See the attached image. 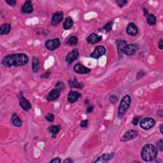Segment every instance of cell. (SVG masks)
<instances>
[{
  "label": "cell",
  "instance_id": "obj_1",
  "mask_svg": "<svg viewBox=\"0 0 163 163\" xmlns=\"http://www.w3.org/2000/svg\"><path fill=\"white\" fill-rule=\"evenodd\" d=\"M29 58L27 55L24 54H15L8 55L3 59L2 64L6 67L21 66L26 65Z\"/></svg>",
  "mask_w": 163,
  "mask_h": 163
},
{
  "label": "cell",
  "instance_id": "obj_2",
  "mask_svg": "<svg viewBox=\"0 0 163 163\" xmlns=\"http://www.w3.org/2000/svg\"><path fill=\"white\" fill-rule=\"evenodd\" d=\"M158 148L152 145V144H147L143 147L141 152V157L143 161L150 162L154 160L158 155Z\"/></svg>",
  "mask_w": 163,
  "mask_h": 163
},
{
  "label": "cell",
  "instance_id": "obj_3",
  "mask_svg": "<svg viewBox=\"0 0 163 163\" xmlns=\"http://www.w3.org/2000/svg\"><path fill=\"white\" fill-rule=\"evenodd\" d=\"M131 103V98L129 95H126L122 99L118 108V117L121 119L124 117L126 112L129 108Z\"/></svg>",
  "mask_w": 163,
  "mask_h": 163
},
{
  "label": "cell",
  "instance_id": "obj_4",
  "mask_svg": "<svg viewBox=\"0 0 163 163\" xmlns=\"http://www.w3.org/2000/svg\"><path fill=\"white\" fill-rule=\"evenodd\" d=\"M139 136L138 131L135 129H130L127 131L126 133L124 134V135L122 136L121 141L124 142H129L132 140L136 138V137Z\"/></svg>",
  "mask_w": 163,
  "mask_h": 163
},
{
  "label": "cell",
  "instance_id": "obj_5",
  "mask_svg": "<svg viewBox=\"0 0 163 163\" xmlns=\"http://www.w3.org/2000/svg\"><path fill=\"white\" fill-rule=\"evenodd\" d=\"M155 124V121L153 118L147 117L143 118L140 122V126L142 129L145 130H148L151 129L152 127L154 126Z\"/></svg>",
  "mask_w": 163,
  "mask_h": 163
},
{
  "label": "cell",
  "instance_id": "obj_6",
  "mask_svg": "<svg viewBox=\"0 0 163 163\" xmlns=\"http://www.w3.org/2000/svg\"><path fill=\"white\" fill-rule=\"evenodd\" d=\"M61 42L58 38H54L52 40H49L45 42L46 48L50 51H54L57 49L60 46Z\"/></svg>",
  "mask_w": 163,
  "mask_h": 163
},
{
  "label": "cell",
  "instance_id": "obj_7",
  "mask_svg": "<svg viewBox=\"0 0 163 163\" xmlns=\"http://www.w3.org/2000/svg\"><path fill=\"white\" fill-rule=\"evenodd\" d=\"M106 54V49L103 46H98L97 47L95 48V51L90 54V56L92 58L95 59H99L101 58V56L104 55Z\"/></svg>",
  "mask_w": 163,
  "mask_h": 163
},
{
  "label": "cell",
  "instance_id": "obj_8",
  "mask_svg": "<svg viewBox=\"0 0 163 163\" xmlns=\"http://www.w3.org/2000/svg\"><path fill=\"white\" fill-rule=\"evenodd\" d=\"M73 70L75 73L78 74H88L91 71L90 68L86 67L85 66L80 63H77L75 64L73 68Z\"/></svg>",
  "mask_w": 163,
  "mask_h": 163
},
{
  "label": "cell",
  "instance_id": "obj_9",
  "mask_svg": "<svg viewBox=\"0 0 163 163\" xmlns=\"http://www.w3.org/2000/svg\"><path fill=\"white\" fill-rule=\"evenodd\" d=\"M78 57H79V52H78V50L76 49H73V51H71L67 55L66 58V62L68 64H70L73 61L77 60Z\"/></svg>",
  "mask_w": 163,
  "mask_h": 163
},
{
  "label": "cell",
  "instance_id": "obj_10",
  "mask_svg": "<svg viewBox=\"0 0 163 163\" xmlns=\"http://www.w3.org/2000/svg\"><path fill=\"white\" fill-rule=\"evenodd\" d=\"M19 103L22 108L25 111H28L31 108V103L26 98H24L23 95H22V93L19 96Z\"/></svg>",
  "mask_w": 163,
  "mask_h": 163
},
{
  "label": "cell",
  "instance_id": "obj_11",
  "mask_svg": "<svg viewBox=\"0 0 163 163\" xmlns=\"http://www.w3.org/2000/svg\"><path fill=\"white\" fill-rule=\"evenodd\" d=\"M63 18V13L62 12H56L52 16L51 24L52 26H58V25L61 23V21Z\"/></svg>",
  "mask_w": 163,
  "mask_h": 163
},
{
  "label": "cell",
  "instance_id": "obj_12",
  "mask_svg": "<svg viewBox=\"0 0 163 163\" xmlns=\"http://www.w3.org/2000/svg\"><path fill=\"white\" fill-rule=\"evenodd\" d=\"M137 50L138 45L136 44H129L125 47L124 53L127 55H133L135 54Z\"/></svg>",
  "mask_w": 163,
  "mask_h": 163
},
{
  "label": "cell",
  "instance_id": "obj_13",
  "mask_svg": "<svg viewBox=\"0 0 163 163\" xmlns=\"http://www.w3.org/2000/svg\"><path fill=\"white\" fill-rule=\"evenodd\" d=\"M60 90H59L57 89H52L51 92H49L47 97V99L49 101H54V100L57 99L59 96H60Z\"/></svg>",
  "mask_w": 163,
  "mask_h": 163
},
{
  "label": "cell",
  "instance_id": "obj_14",
  "mask_svg": "<svg viewBox=\"0 0 163 163\" xmlns=\"http://www.w3.org/2000/svg\"><path fill=\"white\" fill-rule=\"evenodd\" d=\"M126 32L129 35L134 36H136L138 33V27L135 24L133 23H130L128 24L126 28Z\"/></svg>",
  "mask_w": 163,
  "mask_h": 163
},
{
  "label": "cell",
  "instance_id": "obj_15",
  "mask_svg": "<svg viewBox=\"0 0 163 163\" xmlns=\"http://www.w3.org/2000/svg\"><path fill=\"white\" fill-rule=\"evenodd\" d=\"M82 96V95L77 91H70L68 96V101L70 103L76 102L77 100Z\"/></svg>",
  "mask_w": 163,
  "mask_h": 163
},
{
  "label": "cell",
  "instance_id": "obj_16",
  "mask_svg": "<svg viewBox=\"0 0 163 163\" xmlns=\"http://www.w3.org/2000/svg\"><path fill=\"white\" fill-rule=\"evenodd\" d=\"M102 40V36L98 35V34L92 33L88 36L87 39V42L90 44H95L98 42H99Z\"/></svg>",
  "mask_w": 163,
  "mask_h": 163
},
{
  "label": "cell",
  "instance_id": "obj_17",
  "mask_svg": "<svg viewBox=\"0 0 163 163\" xmlns=\"http://www.w3.org/2000/svg\"><path fill=\"white\" fill-rule=\"evenodd\" d=\"M114 156V153H105V154H103L101 156H99L98 158V159H96L95 161V162H108L109 161H110L112 159H113Z\"/></svg>",
  "mask_w": 163,
  "mask_h": 163
},
{
  "label": "cell",
  "instance_id": "obj_18",
  "mask_svg": "<svg viewBox=\"0 0 163 163\" xmlns=\"http://www.w3.org/2000/svg\"><path fill=\"white\" fill-rule=\"evenodd\" d=\"M116 45H117V49L118 54L121 55L124 53V49L127 44L126 40H118L116 41Z\"/></svg>",
  "mask_w": 163,
  "mask_h": 163
},
{
  "label": "cell",
  "instance_id": "obj_19",
  "mask_svg": "<svg viewBox=\"0 0 163 163\" xmlns=\"http://www.w3.org/2000/svg\"><path fill=\"white\" fill-rule=\"evenodd\" d=\"M21 10L24 12V13H26V14L32 13L33 11L32 2H31V1H26L23 5V7H22Z\"/></svg>",
  "mask_w": 163,
  "mask_h": 163
},
{
  "label": "cell",
  "instance_id": "obj_20",
  "mask_svg": "<svg viewBox=\"0 0 163 163\" xmlns=\"http://www.w3.org/2000/svg\"><path fill=\"white\" fill-rule=\"evenodd\" d=\"M11 121L15 127H21L23 126V121L17 114H13L11 117Z\"/></svg>",
  "mask_w": 163,
  "mask_h": 163
},
{
  "label": "cell",
  "instance_id": "obj_21",
  "mask_svg": "<svg viewBox=\"0 0 163 163\" xmlns=\"http://www.w3.org/2000/svg\"><path fill=\"white\" fill-rule=\"evenodd\" d=\"M11 30V25L9 24H3L0 27V34L3 35V34H7L10 32Z\"/></svg>",
  "mask_w": 163,
  "mask_h": 163
},
{
  "label": "cell",
  "instance_id": "obj_22",
  "mask_svg": "<svg viewBox=\"0 0 163 163\" xmlns=\"http://www.w3.org/2000/svg\"><path fill=\"white\" fill-rule=\"evenodd\" d=\"M40 67L39 59L36 57H34L32 60V70L34 73H37Z\"/></svg>",
  "mask_w": 163,
  "mask_h": 163
},
{
  "label": "cell",
  "instance_id": "obj_23",
  "mask_svg": "<svg viewBox=\"0 0 163 163\" xmlns=\"http://www.w3.org/2000/svg\"><path fill=\"white\" fill-rule=\"evenodd\" d=\"M69 85L71 87H75V88L78 89H82L84 87V84L82 83H78L76 78L70 80L68 82Z\"/></svg>",
  "mask_w": 163,
  "mask_h": 163
},
{
  "label": "cell",
  "instance_id": "obj_24",
  "mask_svg": "<svg viewBox=\"0 0 163 163\" xmlns=\"http://www.w3.org/2000/svg\"><path fill=\"white\" fill-rule=\"evenodd\" d=\"M73 21L71 17H68L65 20L64 23H63V27L66 30L70 29L73 27Z\"/></svg>",
  "mask_w": 163,
  "mask_h": 163
},
{
  "label": "cell",
  "instance_id": "obj_25",
  "mask_svg": "<svg viewBox=\"0 0 163 163\" xmlns=\"http://www.w3.org/2000/svg\"><path fill=\"white\" fill-rule=\"evenodd\" d=\"M156 17L153 14H150L149 15L147 16V23L148 24L150 25V26H153L156 24Z\"/></svg>",
  "mask_w": 163,
  "mask_h": 163
},
{
  "label": "cell",
  "instance_id": "obj_26",
  "mask_svg": "<svg viewBox=\"0 0 163 163\" xmlns=\"http://www.w3.org/2000/svg\"><path fill=\"white\" fill-rule=\"evenodd\" d=\"M60 129H61V126H59V125H58V126H50L49 130V131L51 133L54 134H58L59 132V131H60Z\"/></svg>",
  "mask_w": 163,
  "mask_h": 163
},
{
  "label": "cell",
  "instance_id": "obj_27",
  "mask_svg": "<svg viewBox=\"0 0 163 163\" xmlns=\"http://www.w3.org/2000/svg\"><path fill=\"white\" fill-rule=\"evenodd\" d=\"M67 43L69 45H71V46L77 45L78 44V38L75 36H71L70 38L68 39Z\"/></svg>",
  "mask_w": 163,
  "mask_h": 163
},
{
  "label": "cell",
  "instance_id": "obj_28",
  "mask_svg": "<svg viewBox=\"0 0 163 163\" xmlns=\"http://www.w3.org/2000/svg\"><path fill=\"white\" fill-rule=\"evenodd\" d=\"M112 25H113V22H109L108 23H107L104 26V29L106 30V31H107V32H109V31H110L112 29Z\"/></svg>",
  "mask_w": 163,
  "mask_h": 163
},
{
  "label": "cell",
  "instance_id": "obj_29",
  "mask_svg": "<svg viewBox=\"0 0 163 163\" xmlns=\"http://www.w3.org/2000/svg\"><path fill=\"white\" fill-rule=\"evenodd\" d=\"M64 84L62 82H59L57 84H56L55 85V88L58 89L59 90H60V91H62V90L64 89Z\"/></svg>",
  "mask_w": 163,
  "mask_h": 163
},
{
  "label": "cell",
  "instance_id": "obj_30",
  "mask_svg": "<svg viewBox=\"0 0 163 163\" xmlns=\"http://www.w3.org/2000/svg\"><path fill=\"white\" fill-rule=\"evenodd\" d=\"M116 3H117V4L119 7L122 8L127 3V1H126V0H117Z\"/></svg>",
  "mask_w": 163,
  "mask_h": 163
},
{
  "label": "cell",
  "instance_id": "obj_31",
  "mask_svg": "<svg viewBox=\"0 0 163 163\" xmlns=\"http://www.w3.org/2000/svg\"><path fill=\"white\" fill-rule=\"evenodd\" d=\"M45 118L47 121H48L50 122H52L54 120V115L52 114H49L45 116Z\"/></svg>",
  "mask_w": 163,
  "mask_h": 163
},
{
  "label": "cell",
  "instance_id": "obj_32",
  "mask_svg": "<svg viewBox=\"0 0 163 163\" xmlns=\"http://www.w3.org/2000/svg\"><path fill=\"white\" fill-rule=\"evenodd\" d=\"M110 101L112 103H115L118 101V98L117 97V96L115 95H112L109 98Z\"/></svg>",
  "mask_w": 163,
  "mask_h": 163
},
{
  "label": "cell",
  "instance_id": "obj_33",
  "mask_svg": "<svg viewBox=\"0 0 163 163\" xmlns=\"http://www.w3.org/2000/svg\"><path fill=\"white\" fill-rule=\"evenodd\" d=\"M6 3L10 6H11V7H14V6L16 5L17 1H15V0H7Z\"/></svg>",
  "mask_w": 163,
  "mask_h": 163
},
{
  "label": "cell",
  "instance_id": "obj_34",
  "mask_svg": "<svg viewBox=\"0 0 163 163\" xmlns=\"http://www.w3.org/2000/svg\"><path fill=\"white\" fill-rule=\"evenodd\" d=\"M140 119V117H134V118L133 119V121H132V123L134 125V126H137L138 124L139 123Z\"/></svg>",
  "mask_w": 163,
  "mask_h": 163
},
{
  "label": "cell",
  "instance_id": "obj_35",
  "mask_svg": "<svg viewBox=\"0 0 163 163\" xmlns=\"http://www.w3.org/2000/svg\"><path fill=\"white\" fill-rule=\"evenodd\" d=\"M87 125H88V121L84 120V121L81 122L80 126L82 127H86L87 126Z\"/></svg>",
  "mask_w": 163,
  "mask_h": 163
},
{
  "label": "cell",
  "instance_id": "obj_36",
  "mask_svg": "<svg viewBox=\"0 0 163 163\" xmlns=\"http://www.w3.org/2000/svg\"><path fill=\"white\" fill-rule=\"evenodd\" d=\"M158 149L162 151V148H163V146H162V140H160L158 141Z\"/></svg>",
  "mask_w": 163,
  "mask_h": 163
},
{
  "label": "cell",
  "instance_id": "obj_37",
  "mask_svg": "<svg viewBox=\"0 0 163 163\" xmlns=\"http://www.w3.org/2000/svg\"><path fill=\"white\" fill-rule=\"evenodd\" d=\"M93 110H94L93 106H89L87 108V113H88V114L92 113L93 112Z\"/></svg>",
  "mask_w": 163,
  "mask_h": 163
},
{
  "label": "cell",
  "instance_id": "obj_38",
  "mask_svg": "<svg viewBox=\"0 0 163 163\" xmlns=\"http://www.w3.org/2000/svg\"><path fill=\"white\" fill-rule=\"evenodd\" d=\"M158 47L161 49H163V43H162V39H161L159 40V42L158 43Z\"/></svg>",
  "mask_w": 163,
  "mask_h": 163
},
{
  "label": "cell",
  "instance_id": "obj_39",
  "mask_svg": "<svg viewBox=\"0 0 163 163\" xmlns=\"http://www.w3.org/2000/svg\"><path fill=\"white\" fill-rule=\"evenodd\" d=\"M50 162H61V160L59 158H54V159L51 160Z\"/></svg>",
  "mask_w": 163,
  "mask_h": 163
},
{
  "label": "cell",
  "instance_id": "obj_40",
  "mask_svg": "<svg viewBox=\"0 0 163 163\" xmlns=\"http://www.w3.org/2000/svg\"><path fill=\"white\" fill-rule=\"evenodd\" d=\"M64 163H71V162H74L73 160L71 159V158H68L67 159H66L63 162Z\"/></svg>",
  "mask_w": 163,
  "mask_h": 163
},
{
  "label": "cell",
  "instance_id": "obj_41",
  "mask_svg": "<svg viewBox=\"0 0 163 163\" xmlns=\"http://www.w3.org/2000/svg\"><path fill=\"white\" fill-rule=\"evenodd\" d=\"M50 75H51V72L48 71H47V73H45V74L43 75L42 77L43 78H48L49 77H50Z\"/></svg>",
  "mask_w": 163,
  "mask_h": 163
},
{
  "label": "cell",
  "instance_id": "obj_42",
  "mask_svg": "<svg viewBox=\"0 0 163 163\" xmlns=\"http://www.w3.org/2000/svg\"><path fill=\"white\" fill-rule=\"evenodd\" d=\"M143 11H144V15H145V17H147L148 16V14H149V13H148V11H147V10H146L145 8H144L143 9Z\"/></svg>",
  "mask_w": 163,
  "mask_h": 163
},
{
  "label": "cell",
  "instance_id": "obj_43",
  "mask_svg": "<svg viewBox=\"0 0 163 163\" xmlns=\"http://www.w3.org/2000/svg\"><path fill=\"white\" fill-rule=\"evenodd\" d=\"M162 127H163V124H161V126H160V131H161V133H163Z\"/></svg>",
  "mask_w": 163,
  "mask_h": 163
}]
</instances>
